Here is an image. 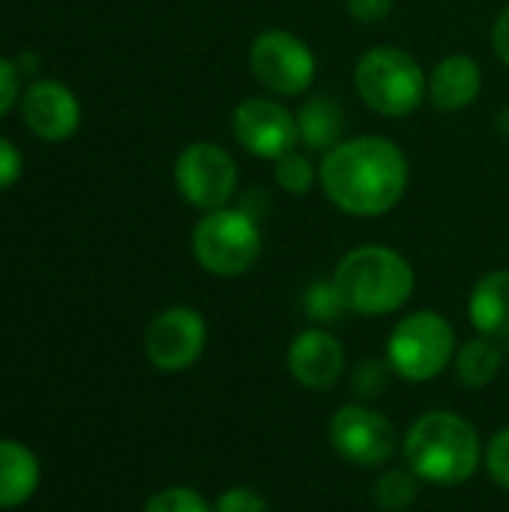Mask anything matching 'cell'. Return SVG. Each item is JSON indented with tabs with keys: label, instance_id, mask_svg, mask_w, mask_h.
I'll return each mask as SVG.
<instances>
[{
	"label": "cell",
	"instance_id": "obj_1",
	"mask_svg": "<svg viewBox=\"0 0 509 512\" xmlns=\"http://www.w3.org/2000/svg\"><path fill=\"white\" fill-rule=\"evenodd\" d=\"M318 183L342 213L375 219L405 198L411 165L396 141L384 135H357L321 156Z\"/></svg>",
	"mask_w": 509,
	"mask_h": 512
},
{
	"label": "cell",
	"instance_id": "obj_2",
	"mask_svg": "<svg viewBox=\"0 0 509 512\" xmlns=\"http://www.w3.org/2000/svg\"><path fill=\"white\" fill-rule=\"evenodd\" d=\"M486 444L477 426L450 408L423 411L402 438V459L420 483L453 489L477 477Z\"/></svg>",
	"mask_w": 509,
	"mask_h": 512
},
{
	"label": "cell",
	"instance_id": "obj_3",
	"mask_svg": "<svg viewBox=\"0 0 509 512\" xmlns=\"http://www.w3.org/2000/svg\"><path fill=\"white\" fill-rule=\"evenodd\" d=\"M333 282L351 315L384 318L408 306L417 288L414 264L390 246H357L333 270Z\"/></svg>",
	"mask_w": 509,
	"mask_h": 512
},
{
	"label": "cell",
	"instance_id": "obj_4",
	"mask_svg": "<svg viewBox=\"0 0 509 512\" xmlns=\"http://www.w3.org/2000/svg\"><path fill=\"white\" fill-rule=\"evenodd\" d=\"M357 96L381 117H411L429 99V75L399 45H375L354 66Z\"/></svg>",
	"mask_w": 509,
	"mask_h": 512
},
{
	"label": "cell",
	"instance_id": "obj_5",
	"mask_svg": "<svg viewBox=\"0 0 509 512\" xmlns=\"http://www.w3.org/2000/svg\"><path fill=\"white\" fill-rule=\"evenodd\" d=\"M456 351L459 339L450 318L435 309H417L393 324L384 357L399 381L429 384L453 366Z\"/></svg>",
	"mask_w": 509,
	"mask_h": 512
},
{
	"label": "cell",
	"instance_id": "obj_6",
	"mask_svg": "<svg viewBox=\"0 0 509 512\" xmlns=\"http://www.w3.org/2000/svg\"><path fill=\"white\" fill-rule=\"evenodd\" d=\"M264 252L258 216L249 207H219L204 213L192 228V255L201 270L219 279L249 273Z\"/></svg>",
	"mask_w": 509,
	"mask_h": 512
},
{
	"label": "cell",
	"instance_id": "obj_7",
	"mask_svg": "<svg viewBox=\"0 0 509 512\" xmlns=\"http://www.w3.org/2000/svg\"><path fill=\"white\" fill-rule=\"evenodd\" d=\"M327 441L339 459L363 471H381L396 453H402V441L390 417L357 399L333 411L327 423Z\"/></svg>",
	"mask_w": 509,
	"mask_h": 512
},
{
	"label": "cell",
	"instance_id": "obj_8",
	"mask_svg": "<svg viewBox=\"0 0 509 512\" xmlns=\"http://www.w3.org/2000/svg\"><path fill=\"white\" fill-rule=\"evenodd\" d=\"M249 69L267 93L303 96L315 81L318 60L300 36L273 27L252 39Z\"/></svg>",
	"mask_w": 509,
	"mask_h": 512
},
{
	"label": "cell",
	"instance_id": "obj_9",
	"mask_svg": "<svg viewBox=\"0 0 509 512\" xmlns=\"http://www.w3.org/2000/svg\"><path fill=\"white\" fill-rule=\"evenodd\" d=\"M174 183L183 201L201 213L228 207L237 192V162L213 141H195L174 162Z\"/></svg>",
	"mask_w": 509,
	"mask_h": 512
},
{
	"label": "cell",
	"instance_id": "obj_10",
	"mask_svg": "<svg viewBox=\"0 0 509 512\" xmlns=\"http://www.w3.org/2000/svg\"><path fill=\"white\" fill-rule=\"evenodd\" d=\"M207 348V321L192 306L162 309L144 333V354L153 369L177 375L192 369Z\"/></svg>",
	"mask_w": 509,
	"mask_h": 512
},
{
	"label": "cell",
	"instance_id": "obj_11",
	"mask_svg": "<svg viewBox=\"0 0 509 512\" xmlns=\"http://www.w3.org/2000/svg\"><path fill=\"white\" fill-rule=\"evenodd\" d=\"M231 135L246 153L273 162L297 150L300 144L297 114H291L279 99L270 96L243 99L231 114Z\"/></svg>",
	"mask_w": 509,
	"mask_h": 512
},
{
	"label": "cell",
	"instance_id": "obj_12",
	"mask_svg": "<svg viewBox=\"0 0 509 512\" xmlns=\"http://www.w3.org/2000/svg\"><path fill=\"white\" fill-rule=\"evenodd\" d=\"M285 366L288 375L315 393H327L333 390L345 372H348V360H345V345L342 339L330 330V327H306L300 330L285 351Z\"/></svg>",
	"mask_w": 509,
	"mask_h": 512
},
{
	"label": "cell",
	"instance_id": "obj_13",
	"mask_svg": "<svg viewBox=\"0 0 509 512\" xmlns=\"http://www.w3.org/2000/svg\"><path fill=\"white\" fill-rule=\"evenodd\" d=\"M21 117L42 141H66L81 126L78 96L54 78H39L21 93Z\"/></svg>",
	"mask_w": 509,
	"mask_h": 512
},
{
	"label": "cell",
	"instance_id": "obj_14",
	"mask_svg": "<svg viewBox=\"0 0 509 512\" xmlns=\"http://www.w3.org/2000/svg\"><path fill=\"white\" fill-rule=\"evenodd\" d=\"M483 90V69L471 54H447L429 75V102L444 111H465Z\"/></svg>",
	"mask_w": 509,
	"mask_h": 512
},
{
	"label": "cell",
	"instance_id": "obj_15",
	"mask_svg": "<svg viewBox=\"0 0 509 512\" xmlns=\"http://www.w3.org/2000/svg\"><path fill=\"white\" fill-rule=\"evenodd\" d=\"M468 318L480 336L509 339V270H489L477 279L468 297Z\"/></svg>",
	"mask_w": 509,
	"mask_h": 512
},
{
	"label": "cell",
	"instance_id": "obj_16",
	"mask_svg": "<svg viewBox=\"0 0 509 512\" xmlns=\"http://www.w3.org/2000/svg\"><path fill=\"white\" fill-rule=\"evenodd\" d=\"M297 132L300 147L306 153H330L336 144L345 141V111L330 96H309L297 111Z\"/></svg>",
	"mask_w": 509,
	"mask_h": 512
},
{
	"label": "cell",
	"instance_id": "obj_17",
	"mask_svg": "<svg viewBox=\"0 0 509 512\" xmlns=\"http://www.w3.org/2000/svg\"><path fill=\"white\" fill-rule=\"evenodd\" d=\"M39 459L21 441L0 438V510L21 507L39 489Z\"/></svg>",
	"mask_w": 509,
	"mask_h": 512
},
{
	"label": "cell",
	"instance_id": "obj_18",
	"mask_svg": "<svg viewBox=\"0 0 509 512\" xmlns=\"http://www.w3.org/2000/svg\"><path fill=\"white\" fill-rule=\"evenodd\" d=\"M504 360H507L504 345L498 339H489V336L477 333L474 339L459 345L456 360H453V372H456V381L462 387L483 390V387L495 384V378L504 369Z\"/></svg>",
	"mask_w": 509,
	"mask_h": 512
},
{
	"label": "cell",
	"instance_id": "obj_19",
	"mask_svg": "<svg viewBox=\"0 0 509 512\" xmlns=\"http://www.w3.org/2000/svg\"><path fill=\"white\" fill-rule=\"evenodd\" d=\"M420 477L402 465V468H381L372 483V501L381 512H408L420 498Z\"/></svg>",
	"mask_w": 509,
	"mask_h": 512
},
{
	"label": "cell",
	"instance_id": "obj_20",
	"mask_svg": "<svg viewBox=\"0 0 509 512\" xmlns=\"http://www.w3.org/2000/svg\"><path fill=\"white\" fill-rule=\"evenodd\" d=\"M300 306H303V315L309 324L315 327H333L339 324L342 318H348V306H345V297L342 291L336 288L333 276L330 279H315L306 285L303 297H300Z\"/></svg>",
	"mask_w": 509,
	"mask_h": 512
},
{
	"label": "cell",
	"instance_id": "obj_21",
	"mask_svg": "<svg viewBox=\"0 0 509 512\" xmlns=\"http://www.w3.org/2000/svg\"><path fill=\"white\" fill-rule=\"evenodd\" d=\"M393 378H396V372L390 369L387 357H366V360L351 366L348 387H351L357 402H369L372 405V402H378L390 390Z\"/></svg>",
	"mask_w": 509,
	"mask_h": 512
},
{
	"label": "cell",
	"instance_id": "obj_22",
	"mask_svg": "<svg viewBox=\"0 0 509 512\" xmlns=\"http://www.w3.org/2000/svg\"><path fill=\"white\" fill-rule=\"evenodd\" d=\"M318 180V165L312 162V153L291 150L282 159H276V186L288 195H309Z\"/></svg>",
	"mask_w": 509,
	"mask_h": 512
},
{
	"label": "cell",
	"instance_id": "obj_23",
	"mask_svg": "<svg viewBox=\"0 0 509 512\" xmlns=\"http://www.w3.org/2000/svg\"><path fill=\"white\" fill-rule=\"evenodd\" d=\"M144 512H213V504L192 486H165L144 504Z\"/></svg>",
	"mask_w": 509,
	"mask_h": 512
},
{
	"label": "cell",
	"instance_id": "obj_24",
	"mask_svg": "<svg viewBox=\"0 0 509 512\" xmlns=\"http://www.w3.org/2000/svg\"><path fill=\"white\" fill-rule=\"evenodd\" d=\"M483 468L489 474V480L509 492V426L498 429L489 441H486V453H483Z\"/></svg>",
	"mask_w": 509,
	"mask_h": 512
},
{
	"label": "cell",
	"instance_id": "obj_25",
	"mask_svg": "<svg viewBox=\"0 0 509 512\" xmlns=\"http://www.w3.org/2000/svg\"><path fill=\"white\" fill-rule=\"evenodd\" d=\"M213 512H270V501L255 486H228L213 501Z\"/></svg>",
	"mask_w": 509,
	"mask_h": 512
},
{
	"label": "cell",
	"instance_id": "obj_26",
	"mask_svg": "<svg viewBox=\"0 0 509 512\" xmlns=\"http://www.w3.org/2000/svg\"><path fill=\"white\" fill-rule=\"evenodd\" d=\"M15 102H21V69L15 60L0 54V117H6Z\"/></svg>",
	"mask_w": 509,
	"mask_h": 512
},
{
	"label": "cell",
	"instance_id": "obj_27",
	"mask_svg": "<svg viewBox=\"0 0 509 512\" xmlns=\"http://www.w3.org/2000/svg\"><path fill=\"white\" fill-rule=\"evenodd\" d=\"M345 6H348L354 21L378 24V21H384L396 9V0H345Z\"/></svg>",
	"mask_w": 509,
	"mask_h": 512
},
{
	"label": "cell",
	"instance_id": "obj_28",
	"mask_svg": "<svg viewBox=\"0 0 509 512\" xmlns=\"http://www.w3.org/2000/svg\"><path fill=\"white\" fill-rule=\"evenodd\" d=\"M18 177H21V153L12 141L0 135V192L15 186Z\"/></svg>",
	"mask_w": 509,
	"mask_h": 512
},
{
	"label": "cell",
	"instance_id": "obj_29",
	"mask_svg": "<svg viewBox=\"0 0 509 512\" xmlns=\"http://www.w3.org/2000/svg\"><path fill=\"white\" fill-rule=\"evenodd\" d=\"M492 48L498 54V60L509 66V3L498 12L495 27H492Z\"/></svg>",
	"mask_w": 509,
	"mask_h": 512
},
{
	"label": "cell",
	"instance_id": "obj_30",
	"mask_svg": "<svg viewBox=\"0 0 509 512\" xmlns=\"http://www.w3.org/2000/svg\"><path fill=\"white\" fill-rule=\"evenodd\" d=\"M495 129H498L504 138H509V105L498 111V117H495Z\"/></svg>",
	"mask_w": 509,
	"mask_h": 512
}]
</instances>
